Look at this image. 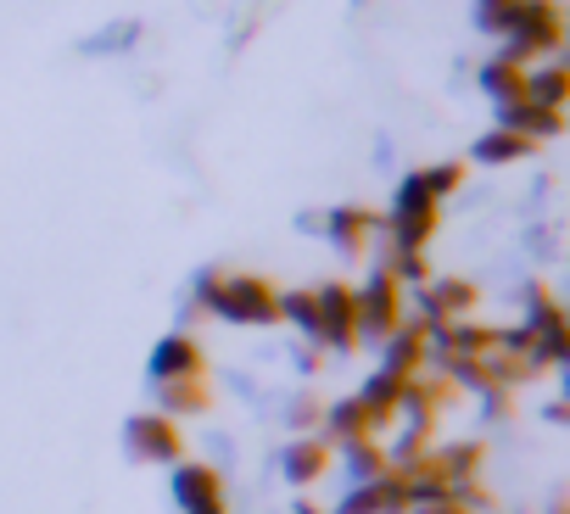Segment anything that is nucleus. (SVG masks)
Here are the masks:
<instances>
[{
  "label": "nucleus",
  "mask_w": 570,
  "mask_h": 514,
  "mask_svg": "<svg viewBox=\"0 0 570 514\" xmlns=\"http://www.w3.org/2000/svg\"><path fill=\"white\" fill-rule=\"evenodd\" d=\"M174 503L185 514H224V481L207 464H179L174 469Z\"/></svg>",
  "instance_id": "obj_5"
},
{
  "label": "nucleus",
  "mask_w": 570,
  "mask_h": 514,
  "mask_svg": "<svg viewBox=\"0 0 570 514\" xmlns=\"http://www.w3.org/2000/svg\"><path fill=\"white\" fill-rule=\"evenodd\" d=\"M375 229H381V218L364 212V207H336V212H331V240H336L342 251H364Z\"/></svg>",
  "instance_id": "obj_12"
},
{
  "label": "nucleus",
  "mask_w": 570,
  "mask_h": 514,
  "mask_svg": "<svg viewBox=\"0 0 570 514\" xmlns=\"http://www.w3.org/2000/svg\"><path fill=\"white\" fill-rule=\"evenodd\" d=\"M297 514H320V508H297Z\"/></svg>",
  "instance_id": "obj_18"
},
{
  "label": "nucleus",
  "mask_w": 570,
  "mask_h": 514,
  "mask_svg": "<svg viewBox=\"0 0 570 514\" xmlns=\"http://www.w3.org/2000/svg\"><path fill=\"white\" fill-rule=\"evenodd\" d=\"M151 375L157 380H185V375H202V347L190 336H168L157 353H151Z\"/></svg>",
  "instance_id": "obj_8"
},
{
  "label": "nucleus",
  "mask_w": 570,
  "mask_h": 514,
  "mask_svg": "<svg viewBox=\"0 0 570 514\" xmlns=\"http://www.w3.org/2000/svg\"><path fill=\"white\" fill-rule=\"evenodd\" d=\"M525 73H531L525 62L498 57V62H487V68H481V90H487L498 107H503V101H520V96H525Z\"/></svg>",
  "instance_id": "obj_11"
},
{
  "label": "nucleus",
  "mask_w": 570,
  "mask_h": 514,
  "mask_svg": "<svg viewBox=\"0 0 570 514\" xmlns=\"http://www.w3.org/2000/svg\"><path fill=\"white\" fill-rule=\"evenodd\" d=\"M525 151H531V140H520L514 129H498V135H487V140L475 146L481 162H514V157H525Z\"/></svg>",
  "instance_id": "obj_14"
},
{
  "label": "nucleus",
  "mask_w": 570,
  "mask_h": 514,
  "mask_svg": "<svg viewBox=\"0 0 570 514\" xmlns=\"http://www.w3.org/2000/svg\"><path fill=\"white\" fill-rule=\"evenodd\" d=\"M503 34H509V51L503 57H514V62H531V57H542V51H553L559 46V7L553 0H514V7L503 12Z\"/></svg>",
  "instance_id": "obj_2"
},
{
  "label": "nucleus",
  "mask_w": 570,
  "mask_h": 514,
  "mask_svg": "<svg viewBox=\"0 0 570 514\" xmlns=\"http://www.w3.org/2000/svg\"><path fill=\"white\" fill-rule=\"evenodd\" d=\"M314 314H320V342L331 347H353L358 342V291L331 280L314 291Z\"/></svg>",
  "instance_id": "obj_4"
},
{
  "label": "nucleus",
  "mask_w": 570,
  "mask_h": 514,
  "mask_svg": "<svg viewBox=\"0 0 570 514\" xmlns=\"http://www.w3.org/2000/svg\"><path fill=\"white\" fill-rule=\"evenodd\" d=\"M213 403L207 380L202 375H185V380H157V408L174 419V414H202Z\"/></svg>",
  "instance_id": "obj_9"
},
{
  "label": "nucleus",
  "mask_w": 570,
  "mask_h": 514,
  "mask_svg": "<svg viewBox=\"0 0 570 514\" xmlns=\"http://www.w3.org/2000/svg\"><path fill=\"white\" fill-rule=\"evenodd\" d=\"M564 85H570L564 68H537V73H525V101L559 112V107H564Z\"/></svg>",
  "instance_id": "obj_13"
},
{
  "label": "nucleus",
  "mask_w": 570,
  "mask_h": 514,
  "mask_svg": "<svg viewBox=\"0 0 570 514\" xmlns=\"http://www.w3.org/2000/svg\"><path fill=\"white\" fill-rule=\"evenodd\" d=\"M196 303L229 325H274L279 319V291L257 275H202Z\"/></svg>",
  "instance_id": "obj_1"
},
{
  "label": "nucleus",
  "mask_w": 570,
  "mask_h": 514,
  "mask_svg": "<svg viewBox=\"0 0 570 514\" xmlns=\"http://www.w3.org/2000/svg\"><path fill=\"white\" fill-rule=\"evenodd\" d=\"M179 447H185V442H179V431H174L168 414H140V419L129 425V453L146 458V464H174Z\"/></svg>",
  "instance_id": "obj_6"
},
{
  "label": "nucleus",
  "mask_w": 570,
  "mask_h": 514,
  "mask_svg": "<svg viewBox=\"0 0 570 514\" xmlns=\"http://www.w3.org/2000/svg\"><path fill=\"white\" fill-rule=\"evenodd\" d=\"M425 325H453V319H470L475 308V286L470 280H425Z\"/></svg>",
  "instance_id": "obj_7"
},
{
  "label": "nucleus",
  "mask_w": 570,
  "mask_h": 514,
  "mask_svg": "<svg viewBox=\"0 0 570 514\" xmlns=\"http://www.w3.org/2000/svg\"><path fill=\"white\" fill-rule=\"evenodd\" d=\"M397 325H403V286H397L386 269H375L370 286L358 291V336L386 342Z\"/></svg>",
  "instance_id": "obj_3"
},
{
  "label": "nucleus",
  "mask_w": 570,
  "mask_h": 514,
  "mask_svg": "<svg viewBox=\"0 0 570 514\" xmlns=\"http://www.w3.org/2000/svg\"><path fill=\"white\" fill-rule=\"evenodd\" d=\"M279 319L303 325L308 336H320V314H314V291H279Z\"/></svg>",
  "instance_id": "obj_15"
},
{
  "label": "nucleus",
  "mask_w": 570,
  "mask_h": 514,
  "mask_svg": "<svg viewBox=\"0 0 570 514\" xmlns=\"http://www.w3.org/2000/svg\"><path fill=\"white\" fill-rule=\"evenodd\" d=\"M459 179H464L459 162H442V168H425V174H420V185L431 190V201H442L448 190H459Z\"/></svg>",
  "instance_id": "obj_16"
},
{
  "label": "nucleus",
  "mask_w": 570,
  "mask_h": 514,
  "mask_svg": "<svg viewBox=\"0 0 570 514\" xmlns=\"http://www.w3.org/2000/svg\"><path fill=\"white\" fill-rule=\"evenodd\" d=\"M409 514H475L459 492H448V497H436V503H420V508H409Z\"/></svg>",
  "instance_id": "obj_17"
},
{
  "label": "nucleus",
  "mask_w": 570,
  "mask_h": 514,
  "mask_svg": "<svg viewBox=\"0 0 570 514\" xmlns=\"http://www.w3.org/2000/svg\"><path fill=\"white\" fill-rule=\"evenodd\" d=\"M331 442L325 436H303V442H292V447H285V475H292V481H320L325 469H331Z\"/></svg>",
  "instance_id": "obj_10"
}]
</instances>
